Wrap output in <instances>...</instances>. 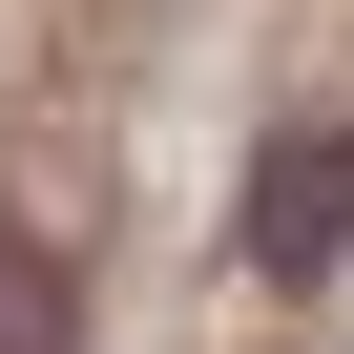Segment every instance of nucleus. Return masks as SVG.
I'll use <instances>...</instances> for the list:
<instances>
[{
  "mask_svg": "<svg viewBox=\"0 0 354 354\" xmlns=\"http://www.w3.org/2000/svg\"><path fill=\"white\" fill-rule=\"evenodd\" d=\"M333 250H354V146H333V125H292V146L250 167V271H292V292H313Z\"/></svg>",
  "mask_w": 354,
  "mask_h": 354,
  "instance_id": "nucleus-1",
  "label": "nucleus"
}]
</instances>
